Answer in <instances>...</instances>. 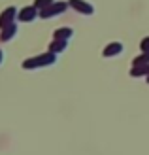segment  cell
<instances>
[{
	"label": "cell",
	"mask_w": 149,
	"mask_h": 155,
	"mask_svg": "<svg viewBox=\"0 0 149 155\" xmlns=\"http://www.w3.org/2000/svg\"><path fill=\"white\" fill-rule=\"evenodd\" d=\"M57 63V55L51 51H45L42 55H36V57H30L23 61V68L25 70H36V68H44V66H53Z\"/></svg>",
	"instance_id": "1"
},
{
	"label": "cell",
	"mask_w": 149,
	"mask_h": 155,
	"mask_svg": "<svg viewBox=\"0 0 149 155\" xmlns=\"http://www.w3.org/2000/svg\"><path fill=\"white\" fill-rule=\"evenodd\" d=\"M68 10V2H53L51 6H47L45 10H40V17L42 19H49L55 15H60Z\"/></svg>",
	"instance_id": "2"
},
{
	"label": "cell",
	"mask_w": 149,
	"mask_h": 155,
	"mask_svg": "<svg viewBox=\"0 0 149 155\" xmlns=\"http://www.w3.org/2000/svg\"><path fill=\"white\" fill-rule=\"evenodd\" d=\"M19 15L17 12V8L15 6H10V8H6V10L0 13V28H6V27H10L15 23V17Z\"/></svg>",
	"instance_id": "3"
},
{
	"label": "cell",
	"mask_w": 149,
	"mask_h": 155,
	"mask_svg": "<svg viewBox=\"0 0 149 155\" xmlns=\"http://www.w3.org/2000/svg\"><path fill=\"white\" fill-rule=\"evenodd\" d=\"M68 6L74 8L76 12H79L81 15H92L95 13V6L87 0H68Z\"/></svg>",
	"instance_id": "4"
},
{
	"label": "cell",
	"mask_w": 149,
	"mask_h": 155,
	"mask_svg": "<svg viewBox=\"0 0 149 155\" xmlns=\"http://www.w3.org/2000/svg\"><path fill=\"white\" fill-rule=\"evenodd\" d=\"M38 15H40V10L32 4V6H25V8H23V10L19 12V15H17V19L21 23H30V21H34Z\"/></svg>",
	"instance_id": "5"
},
{
	"label": "cell",
	"mask_w": 149,
	"mask_h": 155,
	"mask_svg": "<svg viewBox=\"0 0 149 155\" xmlns=\"http://www.w3.org/2000/svg\"><path fill=\"white\" fill-rule=\"evenodd\" d=\"M125 49V45L121 42H112V44H108L104 51H102V57H117V55H121Z\"/></svg>",
	"instance_id": "6"
},
{
	"label": "cell",
	"mask_w": 149,
	"mask_h": 155,
	"mask_svg": "<svg viewBox=\"0 0 149 155\" xmlns=\"http://www.w3.org/2000/svg\"><path fill=\"white\" fill-rule=\"evenodd\" d=\"M17 32H19V28L13 23V25L2 28V32H0V40H2V42H10V40H13V36H17Z\"/></svg>",
	"instance_id": "7"
},
{
	"label": "cell",
	"mask_w": 149,
	"mask_h": 155,
	"mask_svg": "<svg viewBox=\"0 0 149 155\" xmlns=\"http://www.w3.org/2000/svg\"><path fill=\"white\" fill-rule=\"evenodd\" d=\"M53 40H70V38H72L74 36V30L72 28H70V27H60V28H57V30H55V32H53Z\"/></svg>",
	"instance_id": "8"
},
{
	"label": "cell",
	"mask_w": 149,
	"mask_h": 155,
	"mask_svg": "<svg viewBox=\"0 0 149 155\" xmlns=\"http://www.w3.org/2000/svg\"><path fill=\"white\" fill-rule=\"evenodd\" d=\"M66 48H68V42H66V40H53V42L49 44V51L55 53V55H59V53L66 51Z\"/></svg>",
	"instance_id": "9"
},
{
	"label": "cell",
	"mask_w": 149,
	"mask_h": 155,
	"mask_svg": "<svg viewBox=\"0 0 149 155\" xmlns=\"http://www.w3.org/2000/svg\"><path fill=\"white\" fill-rule=\"evenodd\" d=\"M130 76L132 78H140V76H149V64H145V66H132L130 68Z\"/></svg>",
	"instance_id": "10"
},
{
	"label": "cell",
	"mask_w": 149,
	"mask_h": 155,
	"mask_svg": "<svg viewBox=\"0 0 149 155\" xmlns=\"http://www.w3.org/2000/svg\"><path fill=\"white\" fill-rule=\"evenodd\" d=\"M149 64V53H142L140 57H134L132 61V66H145Z\"/></svg>",
	"instance_id": "11"
},
{
	"label": "cell",
	"mask_w": 149,
	"mask_h": 155,
	"mask_svg": "<svg viewBox=\"0 0 149 155\" xmlns=\"http://www.w3.org/2000/svg\"><path fill=\"white\" fill-rule=\"evenodd\" d=\"M55 2V0H34V6L38 8V10H45L47 6H51Z\"/></svg>",
	"instance_id": "12"
},
{
	"label": "cell",
	"mask_w": 149,
	"mask_h": 155,
	"mask_svg": "<svg viewBox=\"0 0 149 155\" xmlns=\"http://www.w3.org/2000/svg\"><path fill=\"white\" fill-rule=\"evenodd\" d=\"M140 49H142V53H149V36H145L142 44H140Z\"/></svg>",
	"instance_id": "13"
},
{
	"label": "cell",
	"mask_w": 149,
	"mask_h": 155,
	"mask_svg": "<svg viewBox=\"0 0 149 155\" xmlns=\"http://www.w3.org/2000/svg\"><path fill=\"white\" fill-rule=\"evenodd\" d=\"M2 63H4V51L0 49V64H2Z\"/></svg>",
	"instance_id": "14"
},
{
	"label": "cell",
	"mask_w": 149,
	"mask_h": 155,
	"mask_svg": "<svg viewBox=\"0 0 149 155\" xmlns=\"http://www.w3.org/2000/svg\"><path fill=\"white\" fill-rule=\"evenodd\" d=\"M147 83H149V76H147Z\"/></svg>",
	"instance_id": "15"
}]
</instances>
